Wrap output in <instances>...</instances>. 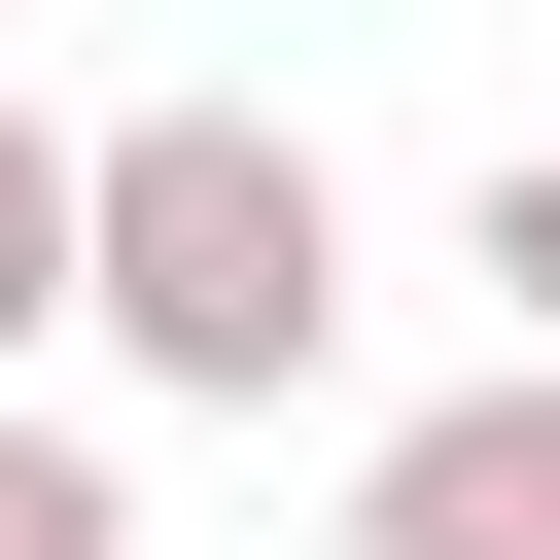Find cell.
Instances as JSON below:
<instances>
[{"label":"cell","mask_w":560,"mask_h":560,"mask_svg":"<svg viewBox=\"0 0 560 560\" xmlns=\"http://www.w3.org/2000/svg\"><path fill=\"white\" fill-rule=\"evenodd\" d=\"M0 560H140V490H105V420H35V385H0Z\"/></svg>","instance_id":"4"},{"label":"cell","mask_w":560,"mask_h":560,"mask_svg":"<svg viewBox=\"0 0 560 560\" xmlns=\"http://www.w3.org/2000/svg\"><path fill=\"white\" fill-rule=\"evenodd\" d=\"M35 350H70V105L0 70V385H35Z\"/></svg>","instance_id":"3"},{"label":"cell","mask_w":560,"mask_h":560,"mask_svg":"<svg viewBox=\"0 0 560 560\" xmlns=\"http://www.w3.org/2000/svg\"><path fill=\"white\" fill-rule=\"evenodd\" d=\"M350 560H560V350H490V385L350 420Z\"/></svg>","instance_id":"2"},{"label":"cell","mask_w":560,"mask_h":560,"mask_svg":"<svg viewBox=\"0 0 560 560\" xmlns=\"http://www.w3.org/2000/svg\"><path fill=\"white\" fill-rule=\"evenodd\" d=\"M455 280H490V350H560V140H525V175L455 210Z\"/></svg>","instance_id":"5"},{"label":"cell","mask_w":560,"mask_h":560,"mask_svg":"<svg viewBox=\"0 0 560 560\" xmlns=\"http://www.w3.org/2000/svg\"><path fill=\"white\" fill-rule=\"evenodd\" d=\"M70 350L175 385V420H315L350 385V175L280 105H70Z\"/></svg>","instance_id":"1"}]
</instances>
